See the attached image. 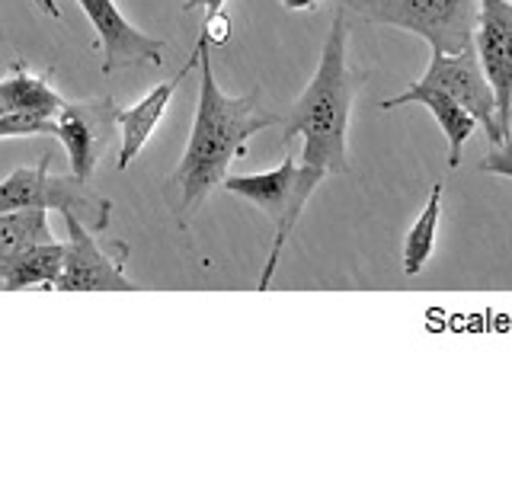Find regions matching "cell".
<instances>
[{
    "mask_svg": "<svg viewBox=\"0 0 512 480\" xmlns=\"http://www.w3.org/2000/svg\"><path fill=\"white\" fill-rule=\"evenodd\" d=\"M480 170L496 173V176H509V180H512V132L506 135V141L490 144L487 157L480 160Z\"/></svg>",
    "mask_w": 512,
    "mask_h": 480,
    "instance_id": "ac0fdd59",
    "label": "cell"
},
{
    "mask_svg": "<svg viewBox=\"0 0 512 480\" xmlns=\"http://www.w3.org/2000/svg\"><path fill=\"white\" fill-rule=\"evenodd\" d=\"M0 93L10 106V112L16 109H29V112H45V116H58L64 100L55 93V87L48 84L45 77L29 74L23 64H16L13 74L7 80H0Z\"/></svg>",
    "mask_w": 512,
    "mask_h": 480,
    "instance_id": "5bb4252c",
    "label": "cell"
},
{
    "mask_svg": "<svg viewBox=\"0 0 512 480\" xmlns=\"http://www.w3.org/2000/svg\"><path fill=\"white\" fill-rule=\"evenodd\" d=\"M282 7H288V10H317L324 0H279Z\"/></svg>",
    "mask_w": 512,
    "mask_h": 480,
    "instance_id": "ffe728a7",
    "label": "cell"
},
{
    "mask_svg": "<svg viewBox=\"0 0 512 480\" xmlns=\"http://www.w3.org/2000/svg\"><path fill=\"white\" fill-rule=\"evenodd\" d=\"M10 112V106H7V100H4V93H0V116H7Z\"/></svg>",
    "mask_w": 512,
    "mask_h": 480,
    "instance_id": "7402d4cb",
    "label": "cell"
},
{
    "mask_svg": "<svg viewBox=\"0 0 512 480\" xmlns=\"http://www.w3.org/2000/svg\"><path fill=\"white\" fill-rule=\"evenodd\" d=\"M58 122V141L64 144L71 160V173L80 180H90L96 164L119 138V106L112 96L87 103H64L55 116Z\"/></svg>",
    "mask_w": 512,
    "mask_h": 480,
    "instance_id": "52a82bcc",
    "label": "cell"
},
{
    "mask_svg": "<svg viewBox=\"0 0 512 480\" xmlns=\"http://www.w3.org/2000/svg\"><path fill=\"white\" fill-rule=\"evenodd\" d=\"M439 218H442V183L432 186L423 215L416 218V224H413L407 240H404V272H407V276H416V272H423V266L429 263L432 250H436Z\"/></svg>",
    "mask_w": 512,
    "mask_h": 480,
    "instance_id": "9a60e30c",
    "label": "cell"
},
{
    "mask_svg": "<svg viewBox=\"0 0 512 480\" xmlns=\"http://www.w3.org/2000/svg\"><path fill=\"white\" fill-rule=\"evenodd\" d=\"M205 10L208 16H215V13H221V7H224V0H186L183 4V10L189 13V10Z\"/></svg>",
    "mask_w": 512,
    "mask_h": 480,
    "instance_id": "d6986e66",
    "label": "cell"
},
{
    "mask_svg": "<svg viewBox=\"0 0 512 480\" xmlns=\"http://www.w3.org/2000/svg\"><path fill=\"white\" fill-rule=\"evenodd\" d=\"M39 7L48 13V16H55V20H58V16H61V10L55 7V0H39Z\"/></svg>",
    "mask_w": 512,
    "mask_h": 480,
    "instance_id": "44dd1931",
    "label": "cell"
},
{
    "mask_svg": "<svg viewBox=\"0 0 512 480\" xmlns=\"http://www.w3.org/2000/svg\"><path fill=\"white\" fill-rule=\"evenodd\" d=\"M192 68H199V52H192V58L186 61V68H180V74H176L173 80H167V84L154 87L141 103L128 106V109H119V141H122L119 144V170H125L141 154V148L154 135L157 122L164 119V112H167V106L173 100L176 87L183 84V77Z\"/></svg>",
    "mask_w": 512,
    "mask_h": 480,
    "instance_id": "7c38bea8",
    "label": "cell"
},
{
    "mask_svg": "<svg viewBox=\"0 0 512 480\" xmlns=\"http://www.w3.org/2000/svg\"><path fill=\"white\" fill-rule=\"evenodd\" d=\"M32 135L58 138L55 116L29 112V109H16V112H7V116H0V138H32Z\"/></svg>",
    "mask_w": 512,
    "mask_h": 480,
    "instance_id": "e0dca14e",
    "label": "cell"
},
{
    "mask_svg": "<svg viewBox=\"0 0 512 480\" xmlns=\"http://www.w3.org/2000/svg\"><path fill=\"white\" fill-rule=\"evenodd\" d=\"M477 58L496 93L503 132H512V0H480L474 29Z\"/></svg>",
    "mask_w": 512,
    "mask_h": 480,
    "instance_id": "9c48e42d",
    "label": "cell"
},
{
    "mask_svg": "<svg viewBox=\"0 0 512 480\" xmlns=\"http://www.w3.org/2000/svg\"><path fill=\"white\" fill-rule=\"evenodd\" d=\"M420 103L426 106L432 116H436V122L442 125V135L448 141V167L458 170L461 160H464V144L471 141L474 128L480 125L468 109H464L458 100H452L445 90L439 87H429L423 84V80H416V84H410L400 96H391V100H381L378 106L381 109H397V106H413Z\"/></svg>",
    "mask_w": 512,
    "mask_h": 480,
    "instance_id": "8fae6325",
    "label": "cell"
},
{
    "mask_svg": "<svg viewBox=\"0 0 512 480\" xmlns=\"http://www.w3.org/2000/svg\"><path fill=\"white\" fill-rule=\"evenodd\" d=\"M346 16H349L346 4L336 7L311 84L288 106L282 122L285 148L295 138H301L304 141L301 164L320 167L327 176L349 170V157H346L349 109H352V96H356L362 84V71H352L346 61V42H349Z\"/></svg>",
    "mask_w": 512,
    "mask_h": 480,
    "instance_id": "7a4b0ae2",
    "label": "cell"
},
{
    "mask_svg": "<svg viewBox=\"0 0 512 480\" xmlns=\"http://www.w3.org/2000/svg\"><path fill=\"white\" fill-rule=\"evenodd\" d=\"M324 170L320 167H311V164H298L288 154L276 170L269 173H247V176H228L224 180V189L234 192V196L253 202L260 212H266V218L272 221V228H276V237H272V250H269V260H266V269L260 276V292H266L272 276H276L279 269V260H282V250L288 244V237H292L295 224L304 212V205L311 202L314 189L324 180Z\"/></svg>",
    "mask_w": 512,
    "mask_h": 480,
    "instance_id": "3957f363",
    "label": "cell"
},
{
    "mask_svg": "<svg viewBox=\"0 0 512 480\" xmlns=\"http://www.w3.org/2000/svg\"><path fill=\"white\" fill-rule=\"evenodd\" d=\"M64 253H68V244L32 240V244L0 260V285L7 292H16V288H45L48 292V288H55L64 269Z\"/></svg>",
    "mask_w": 512,
    "mask_h": 480,
    "instance_id": "4fadbf2b",
    "label": "cell"
},
{
    "mask_svg": "<svg viewBox=\"0 0 512 480\" xmlns=\"http://www.w3.org/2000/svg\"><path fill=\"white\" fill-rule=\"evenodd\" d=\"M32 240H52L45 208H20V212L0 215V260L32 244Z\"/></svg>",
    "mask_w": 512,
    "mask_h": 480,
    "instance_id": "2e32d148",
    "label": "cell"
},
{
    "mask_svg": "<svg viewBox=\"0 0 512 480\" xmlns=\"http://www.w3.org/2000/svg\"><path fill=\"white\" fill-rule=\"evenodd\" d=\"M20 208H45V212L55 208L64 218H80L90 231L103 234L109 228L112 202L96 196L87 180H80L77 173H52V154H45L36 167L13 170L0 183V215L20 212Z\"/></svg>",
    "mask_w": 512,
    "mask_h": 480,
    "instance_id": "5b68a950",
    "label": "cell"
},
{
    "mask_svg": "<svg viewBox=\"0 0 512 480\" xmlns=\"http://www.w3.org/2000/svg\"><path fill=\"white\" fill-rule=\"evenodd\" d=\"M0 39H4V29H0Z\"/></svg>",
    "mask_w": 512,
    "mask_h": 480,
    "instance_id": "603a6c76",
    "label": "cell"
},
{
    "mask_svg": "<svg viewBox=\"0 0 512 480\" xmlns=\"http://www.w3.org/2000/svg\"><path fill=\"white\" fill-rule=\"evenodd\" d=\"M212 39L199 36V103H196V122H192L189 144L180 157V164L167 180V199L180 224L205 205L212 189L224 186L228 167L237 157L247 154V141L263 132V128L282 125L285 116L272 109H263L260 87H253L244 96H224L212 74V55H208Z\"/></svg>",
    "mask_w": 512,
    "mask_h": 480,
    "instance_id": "6da1fadb",
    "label": "cell"
},
{
    "mask_svg": "<svg viewBox=\"0 0 512 480\" xmlns=\"http://www.w3.org/2000/svg\"><path fill=\"white\" fill-rule=\"evenodd\" d=\"M420 80L429 87L445 90L452 100H458L464 109H468L471 116L480 122V128L487 132L490 144L506 141V132L500 125V112H496L493 84L484 71V64H480V58H477L474 45H468L464 52H455V55L436 52V48H432V61H429V68Z\"/></svg>",
    "mask_w": 512,
    "mask_h": 480,
    "instance_id": "8992f818",
    "label": "cell"
},
{
    "mask_svg": "<svg viewBox=\"0 0 512 480\" xmlns=\"http://www.w3.org/2000/svg\"><path fill=\"white\" fill-rule=\"evenodd\" d=\"M64 228H68V240H64L68 253H64L55 292H135V282L122 272L128 247L112 256L96 240V231H90L80 218H64Z\"/></svg>",
    "mask_w": 512,
    "mask_h": 480,
    "instance_id": "ba28073f",
    "label": "cell"
},
{
    "mask_svg": "<svg viewBox=\"0 0 512 480\" xmlns=\"http://www.w3.org/2000/svg\"><path fill=\"white\" fill-rule=\"evenodd\" d=\"M365 23L397 26L429 42L436 52H464L474 45L480 0H343Z\"/></svg>",
    "mask_w": 512,
    "mask_h": 480,
    "instance_id": "277c9868",
    "label": "cell"
},
{
    "mask_svg": "<svg viewBox=\"0 0 512 480\" xmlns=\"http://www.w3.org/2000/svg\"><path fill=\"white\" fill-rule=\"evenodd\" d=\"M77 7L87 13L90 26L100 36L103 74L138 68V64H164V39H154L148 32L135 29L112 0H77Z\"/></svg>",
    "mask_w": 512,
    "mask_h": 480,
    "instance_id": "30bf717a",
    "label": "cell"
}]
</instances>
